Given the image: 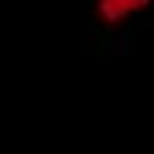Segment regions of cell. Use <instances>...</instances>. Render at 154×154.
Instances as JSON below:
<instances>
[{"label":"cell","instance_id":"6da1fadb","mask_svg":"<svg viewBox=\"0 0 154 154\" xmlns=\"http://www.w3.org/2000/svg\"><path fill=\"white\" fill-rule=\"evenodd\" d=\"M147 4H151V0H98L95 7H98V18L105 21V25H119V21L140 14Z\"/></svg>","mask_w":154,"mask_h":154}]
</instances>
